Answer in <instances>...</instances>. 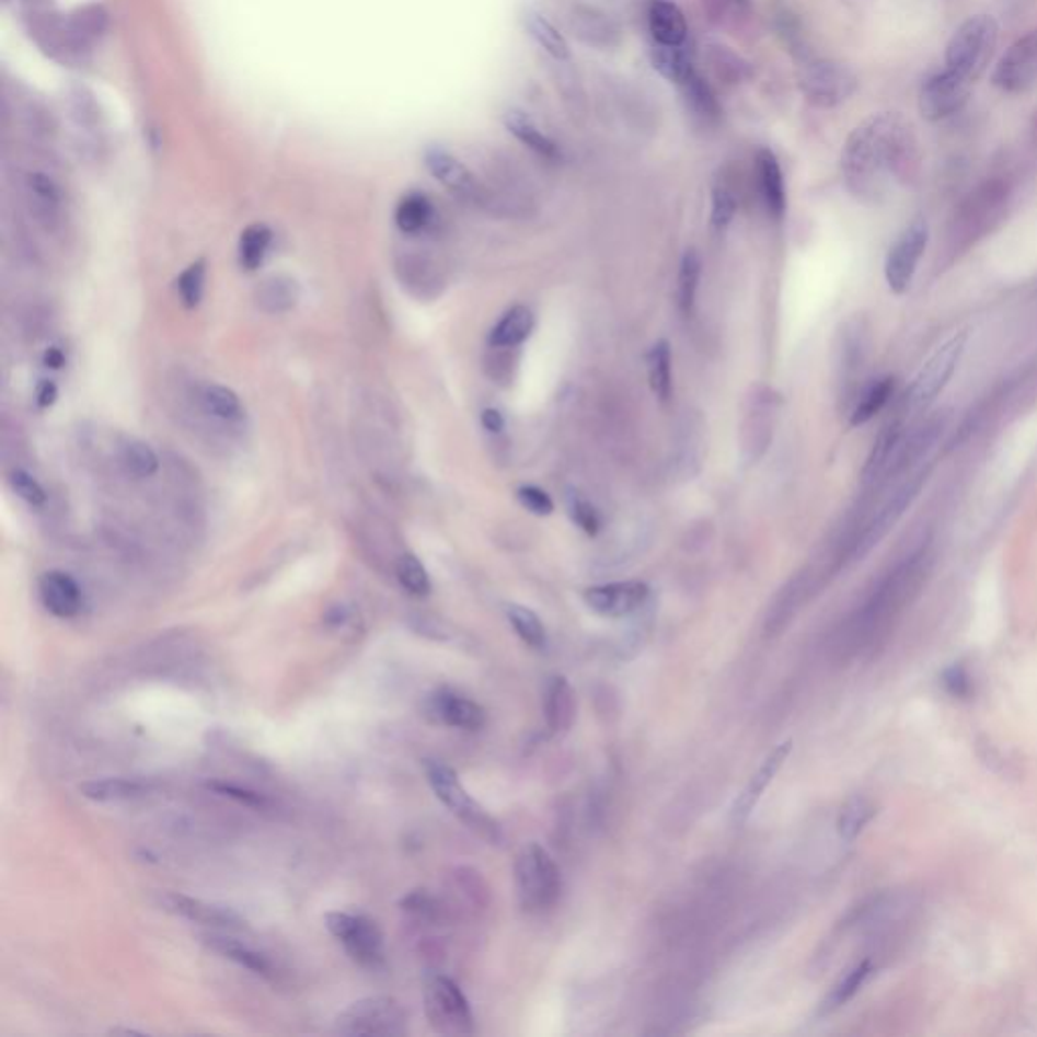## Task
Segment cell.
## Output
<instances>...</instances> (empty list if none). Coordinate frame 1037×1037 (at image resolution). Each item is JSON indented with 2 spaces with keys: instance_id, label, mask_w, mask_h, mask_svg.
<instances>
[{
  "instance_id": "44dd1931",
  "label": "cell",
  "mask_w": 1037,
  "mask_h": 1037,
  "mask_svg": "<svg viewBox=\"0 0 1037 1037\" xmlns=\"http://www.w3.org/2000/svg\"><path fill=\"white\" fill-rule=\"evenodd\" d=\"M23 187L31 211L45 226H55L61 214V191L54 178L41 171H27L23 176Z\"/></svg>"
},
{
  "instance_id": "11a10c76",
  "label": "cell",
  "mask_w": 1037,
  "mask_h": 1037,
  "mask_svg": "<svg viewBox=\"0 0 1037 1037\" xmlns=\"http://www.w3.org/2000/svg\"><path fill=\"white\" fill-rule=\"evenodd\" d=\"M43 364H45V367H51V369H61L64 364H66V357H64V353L57 349V347H51V349L45 353Z\"/></svg>"
},
{
  "instance_id": "83f0119b",
  "label": "cell",
  "mask_w": 1037,
  "mask_h": 1037,
  "mask_svg": "<svg viewBox=\"0 0 1037 1037\" xmlns=\"http://www.w3.org/2000/svg\"><path fill=\"white\" fill-rule=\"evenodd\" d=\"M80 793L94 803H120L149 795L150 784L136 779H97L81 782Z\"/></svg>"
},
{
  "instance_id": "681fc988",
  "label": "cell",
  "mask_w": 1037,
  "mask_h": 1037,
  "mask_svg": "<svg viewBox=\"0 0 1037 1037\" xmlns=\"http://www.w3.org/2000/svg\"><path fill=\"white\" fill-rule=\"evenodd\" d=\"M517 500L521 507L538 517H548L553 512V500L543 488L535 485H523L517 488Z\"/></svg>"
},
{
  "instance_id": "cb8c5ba5",
  "label": "cell",
  "mask_w": 1037,
  "mask_h": 1037,
  "mask_svg": "<svg viewBox=\"0 0 1037 1037\" xmlns=\"http://www.w3.org/2000/svg\"><path fill=\"white\" fill-rule=\"evenodd\" d=\"M505 128L511 132L519 142H523L527 149L533 150L539 157L548 161H557L562 157V150L552 136L545 135L538 126V122L531 116H527L523 110H509L505 116Z\"/></svg>"
},
{
  "instance_id": "d590c367",
  "label": "cell",
  "mask_w": 1037,
  "mask_h": 1037,
  "mask_svg": "<svg viewBox=\"0 0 1037 1037\" xmlns=\"http://www.w3.org/2000/svg\"><path fill=\"white\" fill-rule=\"evenodd\" d=\"M701 257L695 250H688L679 266L677 276V304L679 310L689 316L695 309V298L700 290Z\"/></svg>"
},
{
  "instance_id": "9f6ffc18",
  "label": "cell",
  "mask_w": 1037,
  "mask_h": 1037,
  "mask_svg": "<svg viewBox=\"0 0 1037 1037\" xmlns=\"http://www.w3.org/2000/svg\"><path fill=\"white\" fill-rule=\"evenodd\" d=\"M112 1034H124V1036H140L138 1032H132V1029H114Z\"/></svg>"
},
{
  "instance_id": "2e32d148",
  "label": "cell",
  "mask_w": 1037,
  "mask_h": 1037,
  "mask_svg": "<svg viewBox=\"0 0 1037 1037\" xmlns=\"http://www.w3.org/2000/svg\"><path fill=\"white\" fill-rule=\"evenodd\" d=\"M1037 76V37L1015 41L1001 57L993 80L1005 92H1022Z\"/></svg>"
},
{
  "instance_id": "5b68a950",
  "label": "cell",
  "mask_w": 1037,
  "mask_h": 1037,
  "mask_svg": "<svg viewBox=\"0 0 1037 1037\" xmlns=\"http://www.w3.org/2000/svg\"><path fill=\"white\" fill-rule=\"evenodd\" d=\"M424 770L434 795L445 803V807L450 808L476 836L483 837L488 843H499V822L466 793L454 770L438 760H424Z\"/></svg>"
},
{
  "instance_id": "8d00e7d4",
  "label": "cell",
  "mask_w": 1037,
  "mask_h": 1037,
  "mask_svg": "<svg viewBox=\"0 0 1037 1037\" xmlns=\"http://www.w3.org/2000/svg\"><path fill=\"white\" fill-rule=\"evenodd\" d=\"M653 61H655V68L659 69L660 76L673 81L677 85H681L695 71L693 59L683 49V45H679V47L655 45Z\"/></svg>"
},
{
  "instance_id": "ee69618b",
  "label": "cell",
  "mask_w": 1037,
  "mask_h": 1037,
  "mask_svg": "<svg viewBox=\"0 0 1037 1037\" xmlns=\"http://www.w3.org/2000/svg\"><path fill=\"white\" fill-rule=\"evenodd\" d=\"M567 515L572 519L574 526H578L586 535H598L600 527H602V521H600V515L596 511L592 503L588 499H584L578 493H569L567 495Z\"/></svg>"
},
{
  "instance_id": "f907efd6",
  "label": "cell",
  "mask_w": 1037,
  "mask_h": 1037,
  "mask_svg": "<svg viewBox=\"0 0 1037 1037\" xmlns=\"http://www.w3.org/2000/svg\"><path fill=\"white\" fill-rule=\"evenodd\" d=\"M106 27V14L97 7H85L81 9L78 16H73V31L81 39L97 37Z\"/></svg>"
},
{
  "instance_id": "6da1fadb",
  "label": "cell",
  "mask_w": 1037,
  "mask_h": 1037,
  "mask_svg": "<svg viewBox=\"0 0 1037 1037\" xmlns=\"http://www.w3.org/2000/svg\"><path fill=\"white\" fill-rule=\"evenodd\" d=\"M906 130L898 116L879 114L851 132L841 157V171L853 195L862 199L882 195L908 149Z\"/></svg>"
},
{
  "instance_id": "3957f363",
  "label": "cell",
  "mask_w": 1037,
  "mask_h": 1037,
  "mask_svg": "<svg viewBox=\"0 0 1037 1037\" xmlns=\"http://www.w3.org/2000/svg\"><path fill=\"white\" fill-rule=\"evenodd\" d=\"M917 560L918 557H912L910 562H906L903 566H900V569H896L882 584V588L874 594L872 602L863 610L857 631H855L857 633L855 638L860 641V647L872 645L877 636L882 634V631L888 629L889 620L896 619V614L902 612L906 602L917 590L918 579L922 574V567H920Z\"/></svg>"
},
{
  "instance_id": "52a82bcc",
  "label": "cell",
  "mask_w": 1037,
  "mask_h": 1037,
  "mask_svg": "<svg viewBox=\"0 0 1037 1037\" xmlns=\"http://www.w3.org/2000/svg\"><path fill=\"white\" fill-rule=\"evenodd\" d=\"M967 347V333H958L955 337L944 341L938 349L926 359V364L918 369L910 388L906 391V405L914 412L926 410L948 385L955 376L960 357Z\"/></svg>"
},
{
  "instance_id": "60d3db41",
  "label": "cell",
  "mask_w": 1037,
  "mask_h": 1037,
  "mask_svg": "<svg viewBox=\"0 0 1037 1037\" xmlns=\"http://www.w3.org/2000/svg\"><path fill=\"white\" fill-rule=\"evenodd\" d=\"M507 617H509V622H511L515 633H517V636H519L526 645H529L531 648H543L548 645L545 626H543V622L539 620L538 614H535L533 610L511 604V607L507 608Z\"/></svg>"
},
{
  "instance_id": "e0dca14e",
  "label": "cell",
  "mask_w": 1037,
  "mask_h": 1037,
  "mask_svg": "<svg viewBox=\"0 0 1037 1037\" xmlns=\"http://www.w3.org/2000/svg\"><path fill=\"white\" fill-rule=\"evenodd\" d=\"M428 714L434 722H440L450 728L476 731L486 724V712L466 695H460L452 689H440L428 700Z\"/></svg>"
},
{
  "instance_id": "484cf974",
  "label": "cell",
  "mask_w": 1037,
  "mask_h": 1037,
  "mask_svg": "<svg viewBox=\"0 0 1037 1037\" xmlns=\"http://www.w3.org/2000/svg\"><path fill=\"white\" fill-rule=\"evenodd\" d=\"M533 326H535V316H533L531 309H527L523 304H517V307L507 310L500 316L499 323L491 329L488 345L497 347V349L519 347L521 343H526L527 338L531 337Z\"/></svg>"
},
{
  "instance_id": "5bb4252c",
  "label": "cell",
  "mask_w": 1037,
  "mask_h": 1037,
  "mask_svg": "<svg viewBox=\"0 0 1037 1037\" xmlns=\"http://www.w3.org/2000/svg\"><path fill=\"white\" fill-rule=\"evenodd\" d=\"M424 162L430 175L445 185L446 189L454 193L460 199L471 203H481L485 193L479 178L472 175L471 169L459 161L454 154L445 149H428L424 154Z\"/></svg>"
},
{
  "instance_id": "4316f807",
  "label": "cell",
  "mask_w": 1037,
  "mask_h": 1037,
  "mask_svg": "<svg viewBox=\"0 0 1037 1037\" xmlns=\"http://www.w3.org/2000/svg\"><path fill=\"white\" fill-rule=\"evenodd\" d=\"M254 300H256L257 309L266 314H272V316L286 314L297 309L300 286L297 280L288 276H269L257 286Z\"/></svg>"
},
{
  "instance_id": "db71d44e",
  "label": "cell",
  "mask_w": 1037,
  "mask_h": 1037,
  "mask_svg": "<svg viewBox=\"0 0 1037 1037\" xmlns=\"http://www.w3.org/2000/svg\"><path fill=\"white\" fill-rule=\"evenodd\" d=\"M55 400H57V388L54 381H43L37 390V404L39 407H49L55 404Z\"/></svg>"
},
{
  "instance_id": "74e56055",
  "label": "cell",
  "mask_w": 1037,
  "mask_h": 1037,
  "mask_svg": "<svg viewBox=\"0 0 1037 1037\" xmlns=\"http://www.w3.org/2000/svg\"><path fill=\"white\" fill-rule=\"evenodd\" d=\"M201 407L205 414L223 422L240 419L243 414L240 395L226 385H207L201 393Z\"/></svg>"
},
{
  "instance_id": "f546056e",
  "label": "cell",
  "mask_w": 1037,
  "mask_h": 1037,
  "mask_svg": "<svg viewBox=\"0 0 1037 1037\" xmlns=\"http://www.w3.org/2000/svg\"><path fill=\"white\" fill-rule=\"evenodd\" d=\"M434 219V207L424 193L405 195L395 207V226L405 235H416L426 230Z\"/></svg>"
},
{
  "instance_id": "8fae6325",
  "label": "cell",
  "mask_w": 1037,
  "mask_h": 1037,
  "mask_svg": "<svg viewBox=\"0 0 1037 1037\" xmlns=\"http://www.w3.org/2000/svg\"><path fill=\"white\" fill-rule=\"evenodd\" d=\"M929 223L914 219L889 247L886 257V283L894 295H903L917 276L918 264L929 245Z\"/></svg>"
},
{
  "instance_id": "d6986e66",
  "label": "cell",
  "mask_w": 1037,
  "mask_h": 1037,
  "mask_svg": "<svg viewBox=\"0 0 1037 1037\" xmlns=\"http://www.w3.org/2000/svg\"><path fill=\"white\" fill-rule=\"evenodd\" d=\"M39 598L45 610L57 619H73L80 614L83 594L80 584L66 572L51 569L39 578Z\"/></svg>"
},
{
  "instance_id": "836d02e7",
  "label": "cell",
  "mask_w": 1037,
  "mask_h": 1037,
  "mask_svg": "<svg viewBox=\"0 0 1037 1037\" xmlns=\"http://www.w3.org/2000/svg\"><path fill=\"white\" fill-rule=\"evenodd\" d=\"M872 972H874V963L869 958H865L862 963H857L853 969L848 970L845 977L839 979V983L833 987V991L825 999L822 1013H831V1011L839 1010V1007H843L845 1003H849L862 991L863 984L867 983Z\"/></svg>"
},
{
  "instance_id": "9c48e42d",
  "label": "cell",
  "mask_w": 1037,
  "mask_h": 1037,
  "mask_svg": "<svg viewBox=\"0 0 1037 1037\" xmlns=\"http://www.w3.org/2000/svg\"><path fill=\"white\" fill-rule=\"evenodd\" d=\"M426 1015L431 1027L445 1036L472 1034V1011L459 984L445 975H436L424 989Z\"/></svg>"
},
{
  "instance_id": "f1b7e54d",
  "label": "cell",
  "mask_w": 1037,
  "mask_h": 1037,
  "mask_svg": "<svg viewBox=\"0 0 1037 1037\" xmlns=\"http://www.w3.org/2000/svg\"><path fill=\"white\" fill-rule=\"evenodd\" d=\"M648 383L659 402H669L673 395V359L671 345L667 341H657L647 355Z\"/></svg>"
},
{
  "instance_id": "e575fe53",
  "label": "cell",
  "mask_w": 1037,
  "mask_h": 1037,
  "mask_svg": "<svg viewBox=\"0 0 1037 1037\" xmlns=\"http://www.w3.org/2000/svg\"><path fill=\"white\" fill-rule=\"evenodd\" d=\"M272 238L274 233L264 223H254L247 230H243L240 245H238L240 266L247 272H256L268 256Z\"/></svg>"
},
{
  "instance_id": "ffe728a7",
  "label": "cell",
  "mask_w": 1037,
  "mask_h": 1037,
  "mask_svg": "<svg viewBox=\"0 0 1037 1037\" xmlns=\"http://www.w3.org/2000/svg\"><path fill=\"white\" fill-rule=\"evenodd\" d=\"M647 21L655 45L679 47L688 39V21L673 0H648Z\"/></svg>"
},
{
  "instance_id": "c3c4849f",
  "label": "cell",
  "mask_w": 1037,
  "mask_h": 1037,
  "mask_svg": "<svg viewBox=\"0 0 1037 1037\" xmlns=\"http://www.w3.org/2000/svg\"><path fill=\"white\" fill-rule=\"evenodd\" d=\"M207 788L214 791L217 795L228 796V798H233L238 803H242L245 807L250 808H266L268 807V798L264 795H257L256 791H250V788H242V786H235V784H230V782L223 781H211L207 782Z\"/></svg>"
},
{
  "instance_id": "4fadbf2b",
  "label": "cell",
  "mask_w": 1037,
  "mask_h": 1037,
  "mask_svg": "<svg viewBox=\"0 0 1037 1037\" xmlns=\"http://www.w3.org/2000/svg\"><path fill=\"white\" fill-rule=\"evenodd\" d=\"M648 586L641 579L612 581L604 586H594L584 592V600L596 614L608 619L629 617L634 610L647 602Z\"/></svg>"
},
{
  "instance_id": "7bdbcfd3",
  "label": "cell",
  "mask_w": 1037,
  "mask_h": 1037,
  "mask_svg": "<svg viewBox=\"0 0 1037 1037\" xmlns=\"http://www.w3.org/2000/svg\"><path fill=\"white\" fill-rule=\"evenodd\" d=\"M205 274H207V264L205 260H197L191 264L178 278H176V295L185 309H197L201 304L203 292H205Z\"/></svg>"
},
{
  "instance_id": "d6a6232c",
  "label": "cell",
  "mask_w": 1037,
  "mask_h": 1037,
  "mask_svg": "<svg viewBox=\"0 0 1037 1037\" xmlns=\"http://www.w3.org/2000/svg\"><path fill=\"white\" fill-rule=\"evenodd\" d=\"M876 807H874L872 800H867L863 796L849 798L848 803L841 808V813H839V819H837L839 837L845 843H853L857 837L862 836L863 829L876 817Z\"/></svg>"
},
{
  "instance_id": "7c38bea8",
  "label": "cell",
  "mask_w": 1037,
  "mask_h": 1037,
  "mask_svg": "<svg viewBox=\"0 0 1037 1037\" xmlns=\"http://www.w3.org/2000/svg\"><path fill=\"white\" fill-rule=\"evenodd\" d=\"M970 80L953 69L932 76L920 92V112L929 120H944L965 106L969 97Z\"/></svg>"
},
{
  "instance_id": "9a60e30c",
  "label": "cell",
  "mask_w": 1037,
  "mask_h": 1037,
  "mask_svg": "<svg viewBox=\"0 0 1037 1037\" xmlns=\"http://www.w3.org/2000/svg\"><path fill=\"white\" fill-rule=\"evenodd\" d=\"M161 906L166 912H171V914H175V917L185 918V920L197 922V924L209 926V929H245V920H243L238 912H233L231 908L217 906V903L203 902V900L191 898V896H185V894L166 891V894H162L161 896Z\"/></svg>"
},
{
  "instance_id": "7402d4cb",
  "label": "cell",
  "mask_w": 1037,
  "mask_h": 1037,
  "mask_svg": "<svg viewBox=\"0 0 1037 1037\" xmlns=\"http://www.w3.org/2000/svg\"><path fill=\"white\" fill-rule=\"evenodd\" d=\"M756 173H758L760 195H762V201L767 205L770 216L774 219H781L784 211H786V189H784L781 162L774 157L772 150L762 149L758 152Z\"/></svg>"
},
{
  "instance_id": "7a4b0ae2",
  "label": "cell",
  "mask_w": 1037,
  "mask_h": 1037,
  "mask_svg": "<svg viewBox=\"0 0 1037 1037\" xmlns=\"http://www.w3.org/2000/svg\"><path fill=\"white\" fill-rule=\"evenodd\" d=\"M515 884L519 902L527 912H545L560 900L562 874L548 849L529 843L515 862Z\"/></svg>"
},
{
  "instance_id": "ac0fdd59",
  "label": "cell",
  "mask_w": 1037,
  "mask_h": 1037,
  "mask_svg": "<svg viewBox=\"0 0 1037 1037\" xmlns=\"http://www.w3.org/2000/svg\"><path fill=\"white\" fill-rule=\"evenodd\" d=\"M793 752V740L782 741L779 744L772 752H770L764 762L760 764V769L756 770L752 774V779L748 781V784L744 786L740 796L736 798L734 803V808H731V821L736 825H741L746 821L752 810H754L758 800L764 795V791L769 788L770 782L774 781V776L779 774V770L782 769V764L786 762V758Z\"/></svg>"
},
{
  "instance_id": "4dcf8cb0",
  "label": "cell",
  "mask_w": 1037,
  "mask_h": 1037,
  "mask_svg": "<svg viewBox=\"0 0 1037 1037\" xmlns=\"http://www.w3.org/2000/svg\"><path fill=\"white\" fill-rule=\"evenodd\" d=\"M523 23L531 39L535 41L545 54L552 55L557 61L569 59V45L566 37L545 16H541L535 11H527Z\"/></svg>"
},
{
  "instance_id": "f35d334b",
  "label": "cell",
  "mask_w": 1037,
  "mask_h": 1037,
  "mask_svg": "<svg viewBox=\"0 0 1037 1037\" xmlns=\"http://www.w3.org/2000/svg\"><path fill=\"white\" fill-rule=\"evenodd\" d=\"M120 462L124 471L135 479H150L161 466L157 452L142 440H128L122 446Z\"/></svg>"
},
{
  "instance_id": "ba28073f",
  "label": "cell",
  "mask_w": 1037,
  "mask_h": 1037,
  "mask_svg": "<svg viewBox=\"0 0 1037 1037\" xmlns=\"http://www.w3.org/2000/svg\"><path fill=\"white\" fill-rule=\"evenodd\" d=\"M324 926L345 946L359 967L379 969L385 963L383 934L371 918L347 912H329L324 917Z\"/></svg>"
},
{
  "instance_id": "bcb514c9",
  "label": "cell",
  "mask_w": 1037,
  "mask_h": 1037,
  "mask_svg": "<svg viewBox=\"0 0 1037 1037\" xmlns=\"http://www.w3.org/2000/svg\"><path fill=\"white\" fill-rule=\"evenodd\" d=\"M7 481H9V486L13 491L14 495L19 499L25 500L31 507H41L45 500H47V493L45 488L41 485L39 481L31 474V472L23 471V469H14V471L7 474Z\"/></svg>"
},
{
  "instance_id": "d4e9b609",
  "label": "cell",
  "mask_w": 1037,
  "mask_h": 1037,
  "mask_svg": "<svg viewBox=\"0 0 1037 1037\" xmlns=\"http://www.w3.org/2000/svg\"><path fill=\"white\" fill-rule=\"evenodd\" d=\"M543 714H545L548 729L552 734H562L572 726L574 715H576V700L566 677L550 679L545 688V698H543Z\"/></svg>"
},
{
  "instance_id": "b9f144b4",
  "label": "cell",
  "mask_w": 1037,
  "mask_h": 1037,
  "mask_svg": "<svg viewBox=\"0 0 1037 1037\" xmlns=\"http://www.w3.org/2000/svg\"><path fill=\"white\" fill-rule=\"evenodd\" d=\"M679 88H681V92L685 95V100H688L691 110H693L698 116H701L703 120H715V118L719 116V108H717L714 92H712V88L703 81V78L698 73V69H695Z\"/></svg>"
},
{
  "instance_id": "816d5d0a",
  "label": "cell",
  "mask_w": 1037,
  "mask_h": 1037,
  "mask_svg": "<svg viewBox=\"0 0 1037 1037\" xmlns=\"http://www.w3.org/2000/svg\"><path fill=\"white\" fill-rule=\"evenodd\" d=\"M944 688L955 698H967L970 691V679L963 667H953L944 673Z\"/></svg>"
},
{
  "instance_id": "ab89813d",
  "label": "cell",
  "mask_w": 1037,
  "mask_h": 1037,
  "mask_svg": "<svg viewBox=\"0 0 1037 1037\" xmlns=\"http://www.w3.org/2000/svg\"><path fill=\"white\" fill-rule=\"evenodd\" d=\"M395 576H397V581L402 584L405 592L412 594V596L424 598V596L431 592L430 576H428L426 567L414 553L400 555V560L395 562Z\"/></svg>"
},
{
  "instance_id": "277c9868",
  "label": "cell",
  "mask_w": 1037,
  "mask_h": 1037,
  "mask_svg": "<svg viewBox=\"0 0 1037 1037\" xmlns=\"http://www.w3.org/2000/svg\"><path fill=\"white\" fill-rule=\"evenodd\" d=\"M999 27L993 16L977 14L955 31L946 47V69L977 80L998 47Z\"/></svg>"
},
{
  "instance_id": "f6af8a7d",
  "label": "cell",
  "mask_w": 1037,
  "mask_h": 1037,
  "mask_svg": "<svg viewBox=\"0 0 1037 1037\" xmlns=\"http://www.w3.org/2000/svg\"><path fill=\"white\" fill-rule=\"evenodd\" d=\"M738 211V199L734 191L726 183H715L712 189V226L715 230L724 231L731 223Z\"/></svg>"
},
{
  "instance_id": "8992f818",
  "label": "cell",
  "mask_w": 1037,
  "mask_h": 1037,
  "mask_svg": "<svg viewBox=\"0 0 1037 1037\" xmlns=\"http://www.w3.org/2000/svg\"><path fill=\"white\" fill-rule=\"evenodd\" d=\"M337 1036H404L407 1013L393 998H367L341 1011L333 1024Z\"/></svg>"
},
{
  "instance_id": "7dc6e473",
  "label": "cell",
  "mask_w": 1037,
  "mask_h": 1037,
  "mask_svg": "<svg viewBox=\"0 0 1037 1037\" xmlns=\"http://www.w3.org/2000/svg\"><path fill=\"white\" fill-rule=\"evenodd\" d=\"M71 112H73V120L83 130L94 132L95 128L100 126V118H102L100 110H97L94 97L88 94L85 90H76L71 94Z\"/></svg>"
},
{
  "instance_id": "1f68e13d",
  "label": "cell",
  "mask_w": 1037,
  "mask_h": 1037,
  "mask_svg": "<svg viewBox=\"0 0 1037 1037\" xmlns=\"http://www.w3.org/2000/svg\"><path fill=\"white\" fill-rule=\"evenodd\" d=\"M894 379L891 378H882L872 381L865 390H863L857 404L853 407L851 412V418H849V424L851 426H863L867 424L869 419L876 418L877 414L888 405L889 397L894 393Z\"/></svg>"
},
{
  "instance_id": "30bf717a",
  "label": "cell",
  "mask_w": 1037,
  "mask_h": 1037,
  "mask_svg": "<svg viewBox=\"0 0 1037 1037\" xmlns=\"http://www.w3.org/2000/svg\"><path fill=\"white\" fill-rule=\"evenodd\" d=\"M855 76L833 61H810L798 71V88L813 106L833 108L855 92Z\"/></svg>"
},
{
  "instance_id": "f5cc1de1",
  "label": "cell",
  "mask_w": 1037,
  "mask_h": 1037,
  "mask_svg": "<svg viewBox=\"0 0 1037 1037\" xmlns=\"http://www.w3.org/2000/svg\"><path fill=\"white\" fill-rule=\"evenodd\" d=\"M481 424H483V428H485L486 431L499 434V431H503V428H505V418H503V414H500L499 410L486 407V410H483V414H481Z\"/></svg>"
},
{
  "instance_id": "603a6c76",
  "label": "cell",
  "mask_w": 1037,
  "mask_h": 1037,
  "mask_svg": "<svg viewBox=\"0 0 1037 1037\" xmlns=\"http://www.w3.org/2000/svg\"><path fill=\"white\" fill-rule=\"evenodd\" d=\"M201 938L203 943L207 944L214 953L230 958L243 969L252 970V972H256L260 977H266V979L274 975V963L269 960L268 955H264L262 950H257L254 946L240 943V941L223 936V934H216V932L203 934Z\"/></svg>"
}]
</instances>
